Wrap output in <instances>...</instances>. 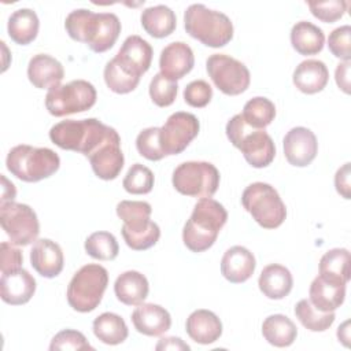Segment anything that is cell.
I'll return each mask as SVG.
<instances>
[{
  "label": "cell",
  "instance_id": "6da1fadb",
  "mask_svg": "<svg viewBox=\"0 0 351 351\" xmlns=\"http://www.w3.org/2000/svg\"><path fill=\"white\" fill-rule=\"evenodd\" d=\"M228 221L225 207L211 199L202 197L193 207L191 218L182 229V241L192 252L208 250L217 240L219 230Z\"/></svg>",
  "mask_w": 351,
  "mask_h": 351
},
{
  "label": "cell",
  "instance_id": "7a4b0ae2",
  "mask_svg": "<svg viewBox=\"0 0 351 351\" xmlns=\"http://www.w3.org/2000/svg\"><path fill=\"white\" fill-rule=\"evenodd\" d=\"M110 130L111 126L96 118L66 119L51 128L49 138L59 148L80 152L88 158L104 141Z\"/></svg>",
  "mask_w": 351,
  "mask_h": 351
},
{
  "label": "cell",
  "instance_id": "3957f363",
  "mask_svg": "<svg viewBox=\"0 0 351 351\" xmlns=\"http://www.w3.org/2000/svg\"><path fill=\"white\" fill-rule=\"evenodd\" d=\"M186 33L211 48L225 47L233 38V23L223 12L204 4H191L184 12Z\"/></svg>",
  "mask_w": 351,
  "mask_h": 351
},
{
  "label": "cell",
  "instance_id": "277c9868",
  "mask_svg": "<svg viewBox=\"0 0 351 351\" xmlns=\"http://www.w3.org/2000/svg\"><path fill=\"white\" fill-rule=\"evenodd\" d=\"M226 136L239 148L244 159L255 169L269 166L276 156V145L265 129H254L236 114L226 123Z\"/></svg>",
  "mask_w": 351,
  "mask_h": 351
},
{
  "label": "cell",
  "instance_id": "5b68a950",
  "mask_svg": "<svg viewBox=\"0 0 351 351\" xmlns=\"http://www.w3.org/2000/svg\"><path fill=\"white\" fill-rule=\"evenodd\" d=\"M5 165L16 178L25 182H37L58 171L60 158L51 148L21 144L10 149Z\"/></svg>",
  "mask_w": 351,
  "mask_h": 351
},
{
  "label": "cell",
  "instance_id": "8992f818",
  "mask_svg": "<svg viewBox=\"0 0 351 351\" xmlns=\"http://www.w3.org/2000/svg\"><path fill=\"white\" fill-rule=\"evenodd\" d=\"M107 285V269L97 263H88L70 280L67 287V302L75 311H93L100 304Z\"/></svg>",
  "mask_w": 351,
  "mask_h": 351
},
{
  "label": "cell",
  "instance_id": "52a82bcc",
  "mask_svg": "<svg viewBox=\"0 0 351 351\" xmlns=\"http://www.w3.org/2000/svg\"><path fill=\"white\" fill-rule=\"evenodd\" d=\"M241 204L265 229H276L287 218V208L278 192L266 182L250 184L243 191Z\"/></svg>",
  "mask_w": 351,
  "mask_h": 351
},
{
  "label": "cell",
  "instance_id": "ba28073f",
  "mask_svg": "<svg viewBox=\"0 0 351 351\" xmlns=\"http://www.w3.org/2000/svg\"><path fill=\"white\" fill-rule=\"evenodd\" d=\"M96 89L85 80H74L69 84H59L48 89L45 107L53 117L84 112L96 103Z\"/></svg>",
  "mask_w": 351,
  "mask_h": 351
},
{
  "label": "cell",
  "instance_id": "9c48e42d",
  "mask_svg": "<svg viewBox=\"0 0 351 351\" xmlns=\"http://www.w3.org/2000/svg\"><path fill=\"white\" fill-rule=\"evenodd\" d=\"M177 192L191 197H211L219 186V171L210 162H184L171 177Z\"/></svg>",
  "mask_w": 351,
  "mask_h": 351
},
{
  "label": "cell",
  "instance_id": "30bf717a",
  "mask_svg": "<svg viewBox=\"0 0 351 351\" xmlns=\"http://www.w3.org/2000/svg\"><path fill=\"white\" fill-rule=\"evenodd\" d=\"M0 223L14 245H29L37 240L40 233L37 214L23 203H0Z\"/></svg>",
  "mask_w": 351,
  "mask_h": 351
},
{
  "label": "cell",
  "instance_id": "8fae6325",
  "mask_svg": "<svg viewBox=\"0 0 351 351\" xmlns=\"http://www.w3.org/2000/svg\"><path fill=\"white\" fill-rule=\"evenodd\" d=\"M206 69L214 85L228 96H237L250 86V70L229 55L213 53L206 62Z\"/></svg>",
  "mask_w": 351,
  "mask_h": 351
},
{
  "label": "cell",
  "instance_id": "7c38bea8",
  "mask_svg": "<svg viewBox=\"0 0 351 351\" xmlns=\"http://www.w3.org/2000/svg\"><path fill=\"white\" fill-rule=\"evenodd\" d=\"M200 123L191 112L178 111L171 114L159 128V141L165 155L181 154L197 136Z\"/></svg>",
  "mask_w": 351,
  "mask_h": 351
},
{
  "label": "cell",
  "instance_id": "4fadbf2b",
  "mask_svg": "<svg viewBox=\"0 0 351 351\" xmlns=\"http://www.w3.org/2000/svg\"><path fill=\"white\" fill-rule=\"evenodd\" d=\"M93 173L106 181L115 180L125 163L121 149V137L118 132L111 128L104 141L88 156Z\"/></svg>",
  "mask_w": 351,
  "mask_h": 351
},
{
  "label": "cell",
  "instance_id": "5bb4252c",
  "mask_svg": "<svg viewBox=\"0 0 351 351\" xmlns=\"http://www.w3.org/2000/svg\"><path fill=\"white\" fill-rule=\"evenodd\" d=\"M284 155L289 165L296 167H304L310 165L318 152V141L315 134L304 128H292L282 140Z\"/></svg>",
  "mask_w": 351,
  "mask_h": 351
},
{
  "label": "cell",
  "instance_id": "9a60e30c",
  "mask_svg": "<svg viewBox=\"0 0 351 351\" xmlns=\"http://www.w3.org/2000/svg\"><path fill=\"white\" fill-rule=\"evenodd\" d=\"M152 47L140 36H129L119 48L115 59L130 74L141 77L148 71L152 62Z\"/></svg>",
  "mask_w": 351,
  "mask_h": 351
},
{
  "label": "cell",
  "instance_id": "2e32d148",
  "mask_svg": "<svg viewBox=\"0 0 351 351\" xmlns=\"http://www.w3.org/2000/svg\"><path fill=\"white\" fill-rule=\"evenodd\" d=\"M195 66V56L192 48L182 41H174L166 45L159 58L160 73L173 80L184 78Z\"/></svg>",
  "mask_w": 351,
  "mask_h": 351
},
{
  "label": "cell",
  "instance_id": "e0dca14e",
  "mask_svg": "<svg viewBox=\"0 0 351 351\" xmlns=\"http://www.w3.org/2000/svg\"><path fill=\"white\" fill-rule=\"evenodd\" d=\"M36 292L34 277L23 267L1 274L0 296L3 302L11 306H21L27 303Z\"/></svg>",
  "mask_w": 351,
  "mask_h": 351
},
{
  "label": "cell",
  "instance_id": "ac0fdd59",
  "mask_svg": "<svg viewBox=\"0 0 351 351\" xmlns=\"http://www.w3.org/2000/svg\"><path fill=\"white\" fill-rule=\"evenodd\" d=\"M63 251L60 245L49 239L36 240L30 251L33 269L45 278H53L63 270Z\"/></svg>",
  "mask_w": 351,
  "mask_h": 351
},
{
  "label": "cell",
  "instance_id": "d6986e66",
  "mask_svg": "<svg viewBox=\"0 0 351 351\" xmlns=\"http://www.w3.org/2000/svg\"><path fill=\"white\" fill-rule=\"evenodd\" d=\"M255 267L254 254L243 245H233L226 250L221 261L222 276L233 284L245 282L254 274Z\"/></svg>",
  "mask_w": 351,
  "mask_h": 351
},
{
  "label": "cell",
  "instance_id": "ffe728a7",
  "mask_svg": "<svg viewBox=\"0 0 351 351\" xmlns=\"http://www.w3.org/2000/svg\"><path fill=\"white\" fill-rule=\"evenodd\" d=\"M132 322L138 333L145 336H160L171 326L169 311L154 303H141L132 313Z\"/></svg>",
  "mask_w": 351,
  "mask_h": 351
},
{
  "label": "cell",
  "instance_id": "44dd1931",
  "mask_svg": "<svg viewBox=\"0 0 351 351\" xmlns=\"http://www.w3.org/2000/svg\"><path fill=\"white\" fill-rule=\"evenodd\" d=\"M29 81L38 89H51L60 84L64 77L62 63L47 53L34 55L27 64Z\"/></svg>",
  "mask_w": 351,
  "mask_h": 351
},
{
  "label": "cell",
  "instance_id": "7402d4cb",
  "mask_svg": "<svg viewBox=\"0 0 351 351\" xmlns=\"http://www.w3.org/2000/svg\"><path fill=\"white\" fill-rule=\"evenodd\" d=\"M188 336L199 344H211L222 335V322L210 310H195L185 322Z\"/></svg>",
  "mask_w": 351,
  "mask_h": 351
},
{
  "label": "cell",
  "instance_id": "603a6c76",
  "mask_svg": "<svg viewBox=\"0 0 351 351\" xmlns=\"http://www.w3.org/2000/svg\"><path fill=\"white\" fill-rule=\"evenodd\" d=\"M292 80L300 92L314 95L326 86L329 81V71L324 62L317 59H307L296 66Z\"/></svg>",
  "mask_w": 351,
  "mask_h": 351
},
{
  "label": "cell",
  "instance_id": "cb8c5ba5",
  "mask_svg": "<svg viewBox=\"0 0 351 351\" xmlns=\"http://www.w3.org/2000/svg\"><path fill=\"white\" fill-rule=\"evenodd\" d=\"M117 299L126 306L141 304L149 292V284L144 274L136 270H128L119 274L114 284Z\"/></svg>",
  "mask_w": 351,
  "mask_h": 351
},
{
  "label": "cell",
  "instance_id": "d4e9b609",
  "mask_svg": "<svg viewBox=\"0 0 351 351\" xmlns=\"http://www.w3.org/2000/svg\"><path fill=\"white\" fill-rule=\"evenodd\" d=\"M258 285L266 298L278 300L289 295L293 285V278L285 266L271 263L265 266L261 271Z\"/></svg>",
  "mask_w": 351,
  "mask_h": 351
},
{
  "label": "cell",
  "instance_id": "484cf974",
  "mask_svg": "<svg viewBox=\"0 0 351 351\" xmlns=\"http://www.w3.org/2000/svg\"><path fill=\"white\" fill-rule=\"evenodd\" d=\"M310 302L311 304L324 313L335 311L339 308L346 298V285L336 284L317 276L310 285Z\"/></svg>",
  "mask_w": 351,
  "mask_h": 351
},
{
  "label": "cell",
  "instance_id": "4316f807",
  "mask_svg": "<svg viewBox=\"0 0 351 351\" xmlns=\"http://www.w3.org/2000/svg\"><path fill=\"white\" fill-rule=\"evenodd\" d=\"M100 25V12L80 8L71 11L66 21L64 27L67 34L80 43H85L88 47L93 43Z\"/></svg>",
  "mask_w": 351,
  "mask_h": 351
},
{
  "label": "cell",
  "instance_id": "83f0119b",
  "mask_svg": "<svg viewBox=\"0 0 351 351\" xmlns=\"http://www.w3.org/2000/svg\"><path fill=\"white\" fill-rule=\"evenodd\" d=\"M291 44L300 55H317L324 48L325 34L317 25L307 21H300L292 26Z\"/></svg>",
  "mask_w": 351,
  "mask_h": 351
},
{
  "label": "cell",
  "instance_id": "f1b7e54d",
  "mask_svg": "<svg viewBox=\"0 0 351 351\" xmlns=\"http://www.w3.org/2000/svg\"><path fill=\"white\" fill-rule=\"evenodd\" d=\"M140 21L143 29L155 38H163L170 36L177 26V18L174 11L163 4L145 8L141 12Z\"/></svg>",
  "mask_w": 351,
  "mask_h": 351
},
{
  "label": "cell",
  "instance_id": "f546056e",
  "mask_svg": "<svg viewBox=\"0 0 351 351\" xmlns=\"http://www.w3.org/2000/svg\"><path fill=\"white\" fill-rule=\"evenodd\" d=\"M38 27L40 21L37 14L30 8H19L8 18L7 32L14 43L27 45L37 37Z\"/></svg>",
  "mask_w": 351,
  "mask_h": 351
},
{
  "label": "cell",
  "instance_id": "4dcf8cb0",
  "mask_svg": "<svg viewBox=\"0 0 351 351\" xmlns=\"http://www.w3.org/2000/svg\"><path fill=\"white\" fill-rule=\"evenodd\" d=\"M319 276L328 281L347 285L350 281V252L346 248L326 251L319 261Z\"/></svg>",
  "mask_w": 351,
  "mask_h": 351
},
{
  "label": "cell",
  "instance_id": "1f68e13d",
  "mask_svg": "<svg viewBox=\"0 0 351 351\" xmlns=\"http://www.w3.org/2000/svg\"><path fill=\"white\" fill-rule=\"evenodd\" d=\"M262 335L274 347H289L296 340L298 329L287 315L273 314L263 321Z\"/></svg>",
  "mask_w": 351,
  "mask_h": 351
},
{
  "label": "cell",
  "instance_id": "d6a6232c",
  "mask_svg": "<svg viewBox=\"0 0 351 351\" xmlns=\"http://www.w3.org/2000/svg\"><path fill=\"white\" fill-rule=\"evenodd\" d=\"M93 333L104 344L117 346L128 339L129 330L123 318L115 313H103L93 321Z\"/></svg>",
  "mask_w": 351,
  "mask_h": 351
},
{
  "label": "cell",
  "instance_id": "836d02e7",
  "mask_svg": "<svg viewBox=\"0 0 351 351\" xmlns=\"http://www.w3.org/2000/svg\"><path fill=\"white\" fill-rule=\"evenodd\" d=\"M241 117L251 128L265 129L276 118V106L267 97L256 96L244 104Z\"/></svg>",
  "mask_w": 351,
  "mask_h": 351
},
{
  "label": "cell",
  "instance_id": "e575fe53",
  "mask_svg": "<svg viewBox=\"0 0 351 351\" xmlns=\"http://www.w3.org/2000/svg\"><path fill=\"white\" fill-rule=\"evenodd\" d=\"M295 315L300 324L311 332H324L330 328L335 321L333 311H319L317 310L308 299H302L295 306Z\"/></svg>",
  "mask_w": 351,
  "mask_h": 351
},
{
  "label": "cell",
  "instance_id": "d590c367",
  "mask_svg": "<svg viewBox=\"0 0 351 351\" xmlns=\"http://www.w3.org/2000/svg\"><path fill=\"white\" fill-rule=\"evenodd\" d=\"M152 207L141 200H122L117 204V215L128 229H140L149 223Z\"/></svg>",
  "mask_w": 351,
  "mask_h": 351
},
{
  "label": "cell",
  "instance_id": "8d00e7d4",
  "mask_svg": "<svg viewBox=\"0 0 351 351\" xmlns=\"http://www.w3.org/2000/svg\"><path fill=\"white\" fill-rule=\"evenodd\" d=\"M121 22L119 18L112 12H100V26L93 43L89 48L96 52L101 53L108 51L117 43L121 34Z\"/></svg>",
  "mask_w": 351,
  "mask_h": 351
},
{
  "label": "cell",
  "instance_id": "74e56055",
  "mask_svg": "<svg viewBox=\"0 0 351 351\" xmlns=\"http://www.w3.org/2000/svg\"><path fill=\"white\" fill-rule=\"evenodd\" d=\"M103 75L106 85L110 88V90L119 95H125L134 90L140 82V78L126 71L115 58L107 62Z\"/></svg>",
  "mask_w": 351,
  "mask_h": 351
},
{
  "label": "cell",
  "instance_id": "f35d334b",
  "mask_svg": "<svg viewBox=\"0 0 351 351\" xmlns=\"http://www.w3.org/2000/svg\"><path fill=\"white\" fill-rule=\"evenodd\" d=\"M85 251L93 259L112 261L118 256L119 245L112 233L100 230L88 236L85 240Z\"/></svg>",
  "mask_w": 351,
  "mask_h": 351
},
{
  "label": "cell",
  "instance_id": "ab89813d",
  "mask_svg": "<svg viewBox=\"0 0 351 351\" xmlns=\"http://www.w3.org/2000/svg\"><path fill=\"white\" fill-rule=\"evenodd\" d=\"M122 236L129 248L134 251H144L158 243L160 237V229L156 222L149 221L148 225L140 229H128L122 226Z\"/></svg>",
  "mask_w": 351,
  "mask_h": 351
},
{
  "label": "cell",
  "instance_id": "60d3db41",
  "mask_svg": "<svg viewBox=\"0 0 351 351\" xmlns=\"http://www.w3.org/2000/svg\"><path fill=\"white\" fill-rule=\"evenodd\" d=\"M154 173L141 163H134L123 178V188L132 195H145L154 188Z\"/></svg>",
  "mask_w": 351,
  "mask_h": 351
},
{
  "label": "cell",
  "instance_id": "b9f144b4",
  "mask_svg": "<svg viewBox=\"0 0 351 351\" xmlns=\"http://www.w3.org/2000/svg\"><path fill=\"white\" fill-rule=\"evenodd\" d=\"M177 81L165 77L162 73L155 74L151 80L149 96L158 107H169L170 104H173L177 97Z\"/></svg>",
  "mask_w": 351,
  "mask_h": 351
},
{
  "label": "cell",
  "instance_id": "7bdbcfd3",
  "mask_svg": "<svg viewBox=\"0 0 351 351\" xmlns=\"http://www.w3.org/2000/svg\"><path fill=\"white\" fill-rule=\"evenodd\" d=\"M136 148L141 156L148 160H160L166 155L159 141V128H147L141 130L136 138Z\"/></svg>",
  "mask_w": 351,
  "mask_h": 351
},
{
  "label": "cell",
  "instance_id": "ee69618b",
  "mask_svg": "<svg viewBox=\"0 0 351 351\" xmlns=\"http://www.w3.org/2000/svg\"><path fill=\"white\" fill-rule=\"evenodd\" d=\"M307 5L311 11V14L325 22V23H333L343 18L348 8V3L343 0H328V1H307Z\"/></svg>",
  "mask_w": 351,
  "mask_h": 351
},
{
  "label": "cell",
  "instance_id": "f6af8a7d",
  "mask_svg": "<svg viewBox=\"0 0 351 351\" xmlns=\"http://www.w3.org/2000/svg\"><path fill=\"white\" fill-rule=\"evenodd\" d=\"M51 351H58V350H90L93 351L95 348L89 344L86 337L74 329H64L56 333L49 344Z\"/></svg>",
  "mask_w": 351,
  "mask_h": 351
},
{
  "label": "cell",
  "instance_id": "bcb514c9",
  "mask_svg": "<svg viewBox=\"0 0 351 351\" xmlns=\"http://www.w3.org/2000/svg\"><path fill=\"white\" fill-rule=\"evenodd\" d=\"M328 47L333 56L347 62L351 59V27L344 25L336 27L328 37Z\"/></svg>",
  "mask_w": 351,
  "mask_h": 351
},
{
  "label": "cell",
  "instance_id": "7dc6e473",
  "mask_svg": "<svg viewBox=\"0 0 351 351\" xmlns=\"http://www.w3.org/2000/svg\"><path fill=\"white\" fill-rule=\"evenodd\" d=\"M213 97V88L204 80H195L184 89V100L188 106L195 108L206 107Z\"/></svg>",
  "mask_w": 351,
  "mask_h": 351
},
{
  "label": "cell",
  "instance_id": "c3c4849f",
  "mask_svg": "<svg viewBox=\"0 0 351 351\" xmlns=\"http://www.w3.org/2000/svg\"><path fill=\"white\" fill-rule=\"evenodd\" d=\"M1 262H0V270L1 274L15 271L22 267L23 262V255L21 250L15 248L12 243L3 241L1 243Z\"/></svg>",
  "mask_w": 351,
  "mask_h": 351
},
{
  "label": "cell",
  "instance_id": "681fc988",
  "mask_svg": "<svg viewBox=\"0 0 351 351\" xmlns=\"http://www.w3.org/2000/svg\"><path fill=\"white\" fill-rule=\"evenodd\" d=\"M350 176H351V171H350V163H344L335 174V186H336V191L344 197V199H350L351 193H350V189H351V182H350Z\"/></svg>",
  "mask_w": 351,
  "mask_h": 351
},
{
  "label": "cell",
  "instance_id": "f907efd6",
  "mask_svg": "<svg viewBox=\"0 0 351 351\" xmlns=\"http://www.w3.org/2000/svg\"><path fill=\"white\" fill-rule=\"evenodd\" d=\"M350 60L347 62H341L337 64L336 71H335V80L337 86L344 92V93H350Z\"/></svg>",
  "mask_w": 351,
  "mask_h": 351
},
{
  "label": "cell",
  "instance_id": "816d5d0a",
  "mask_svg": "<svg viewBox=\"0 0 351 351\" xmlns=\"http://www.w3.org/2000/svg\"><path fill=\"white\" fill-rule=\"evenodd\" d=\"M155 348L158 351H160V350H176V351L177 350H185V351H188V350H191V347L186 343H184L180 337H174V336L160 339Z\"/></svg>",
  "mask_w": 351,
  "mask_h": 351
},
{
  "label": "cell",
  "instance_id": "f5cc1de1",
  "mask_svg": "<svg viewBox=\"0 0 351 351\" xmlns=\"http://www.w3.org/2000/svg\"><path fill=\"white\" fill-rule=\"evenodd\" d=\"M1 182H3V191H1V203L7 202H14L16 196V189L12 182H10L4 176H1Z\"/></svg>",
  "mask_w": 351,
  "mask_h": 351
},
{
  "label": "cell",
  "instance_id": "db71d44e",
  "mask_svg": "<svg viewBox=\"0 0 351 351\" xmlns=\"http://www.w3.org/2000/svg\"><path fill=\"white\" fill-rule=\"evenodd\" d=\"M348 325H350V321H346L341 326H339L337 329V337L339 340L346 346L348 347V340H350V336H348Z\"/></svg>",
  "mask_w": 351,
  "mask_h": 351
}]
</instances>
